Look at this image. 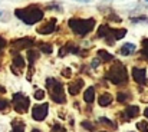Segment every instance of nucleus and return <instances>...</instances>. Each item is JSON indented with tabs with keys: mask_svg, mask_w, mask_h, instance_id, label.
Segmentation results:
<instances>
[{
	"mask_svg": "<svg viewBox=\"0 0 148 132\" xmlns=\"http://www.w3.org/2000/svg\"><path fill=\"white\" fill-rule=\"evenodd\" d=\"M14 16L17 19H20L25 25L30 26V25H35L43 19V10L38 4H30V6H26L22 9H16Z\"/></svg>",
	"mask_w": 148,
	"mask_h": 132,
	"instance_id": "obj_1",
	"label": "nucleus"
},
{
	"mask_svg": "<svg viewBox=\"0 0 148 132\" xmlns=\"http://www.w3.org/2000/svg\"><path fill=\"white\" fill-rule=\"evenodd\" d=\"M68 25H69L71 30H72L76 36L84 38V36H86L88 33H91V32L94 30V27H95L97 22H95V19H92V17H89V19L72 17V19H69Z\"/></svg>",
	"mask_w": 148,
	"mask_h": 132,
	"instance_id": "obj_2",
	"label": "nucleus"
},
{
	"mask_svg": "<svg viewBox=\"0 0 148 132\" xmlns=\"http://www.w3.org/2000/svg\"><path fill=\"white\" fill-rule=\"evenodd\" d=\"M105 79L112 82L114 85H127L128 83V73L127 68L121 62H114V65L108 69Z\"/></svg>",
	"mask_w": 148,
	"mask_h": 132,
	"instance_id": "obj_3",
	"label": "nucleus"
},
{
	"mask_svg": "<svg viewBox=\"0 0 148 132\" xmlns=\"http://www.w3.org/2000/svg\"><path fill=\"white\" fill-rule=\"evenodd\" d=\"M46 86L49 89L50 98L53 102L56 103H65L66 102V96H65V89L62 82H59L55 78H48L46 79Z\"/></svg>",
	"mask_w": 148,
	"mask_h": 132,
	"instance_id": "obj_4",
	"label": "nucleus"
},
{
	"mask_svg": "<svg viewBox=\"0 0 148 132\" xmlns=\"http://www.w3.org/2000/svg\"><path fill=\"white\" fill-rule=\"evenodd\" d=\"M12 102H13L14 111L19 112V114L26 112L29 109V106H30V99L27 96H25L23 93H14L13 98H12Z\"/></svg>",
	"mask_w": 148,
	"mask_h": 132,
	"instance_id": "obj_5",
	"label": "nucleus"
},
{
	"mask_svg": "<svg viewBox=\"0 0 148 132\" xmlns=\"http://www.w3.org/2000/svg\"><path fill=\"white\" fill-rule=\"evenodd\" d=\"M35 43L33 39L30 38H20V39H16L12 42V53H16L17 50H22V49H27V47H32Z\"/></svg>",
	"mask_w": 148,
	"mask_h": 132,
	"instance_id": "obj_6",
	"label": "nucleus"
},
{
	"mask_svg": "<svg viewBox=\"0 0 148 132\" xmlns=\"http://www.w3.org/2000/svg\"><path fill=\"white\" fill-rule=\"evenodd\" d=\"M127 35V29H115V27H109V32H108V36L105 38L106 43L108 44H114L115 40H119L122 38H125Z\"/></svg>",
	"mask_w": 148,
	"mask_h": 132,
	"instance_id": "obj_7",
	"label": "nucleus"
},
{
	"mask_svg": "<svg viewBox=\"0 0 148 132\" xmlns=\"http://www.w3.org/2000/svg\"><path fill=\"white\" fill-rule=\"evenodd\" d=\"M48 111H49V105L48 103H40V105H35L32 109V116L35 121H43L48 116Z\"/></svg>",
	"mask_w": 148,
	"mask_h": 132,
	"instance_id": "obj_8",
	"label": "nucleus"
},
{
	"mask_svg": "<svg viewBox=\"0 0 148 132\" xmlns=\"http://www.w3.org/2000/svg\"><path fill=\"white\" fill-rule=\"evenodd\" d=\"M132 78L138 85H147V69L145 68H132Z\"/></svg>",
	"mask_w": 148,
	"mask_h": 132,
	"instance_id": "obj_9",
	"label": "nucleus"
},
{
	"mask_svg": "<svg viewBox=\"0 0 148 132\" xmlns=\"http://www.w3.org/2000/svg\"><path fill=\"white\" fill-rule=\"evenodd\" d=\"M56 29V19H50L46 25H42L36 29V32L39 35H49V33H53V30Z\"/></svg>",
	"mask_w": 148,
	"mask_h": 132,
	"instance_id": "obj_10",
	"label": "nucleus"
},
{
	"mask_svg": "<svg viewBox=\"0 0 148 132\" xmlns=\"http://www.w3.org/2000/svg\"><path fill=\"white\" fill-rule=\"evenodd\" d=\"M84 85H85L84 79L78 78L76 81H73V82H71V83L68 85V92H69L71 95H78V93H79V92L82 90Z\"/></svg>",
	"mask_w": 148,
	"mask_h": 132,
	"instance_id": "obj_11",
	"label": "nucleus"
},
{
	"mask_svg": "<svg viewBox=\"0 0 148 132\" xmlns=\"http://www.w3.org/2000/svg\"><path fill=\"white\" fill-rule=\"evenodd\" d=\"M78 52H79V47H78V46H75L73 43H68V44H65L63 47H60L59 56L62 57V56H65V55H68V53H78Z\"/></svg>",
	"mask_w": 148,
	"mask_h": 132,
	"instance_id": "obj_12",
	"label": "nucleus"
},
{
	"mask_svg": "<svg viewBox=\"0 0 148 132\" xmlns=\"http://www.w3.org/2000/svg\"><path fill=\"white\" fill-rule=\"evenodd\" d=\"M84 101L86 103H89V105L95 101V88L94 86H89V88L85 89V92H84Z\"/></svg>",
	"mask_w": 148,
	"mask_h": 132,
	"instance_id": "obj_13",
	"label": "nucleus"
},
{
	"mask_svg": "<svg viewBox=\"0 0 148 132\" xmlns=\"http://www.w3.org/2000/svg\"><path fill=\"white\" fill-rule=\"evenodd\" d=\"M97 55H98L99 57V62H112L114 59H115V56L114 55H111L109 52H106L105 49H101L97 52Z\"/></svg>",
	"mask_w": 148,
	"mask_h": 132,
	"instance_id": "obj_14",
	"label": "nucleus"
},
{
	"mask_svg": "<svg viewBox=\"0 0 148 132\" xmlns=\"http://www.w3.org/2000/svg\"><path fill=\"white\" fill-rule=\"evenodd\" d=\"M23 69L25 68V59L20 56V55H17V53H13V65H12V69Z\"/></svg>",
	"mask_w": 148,
	"mask_h": 132,
	"instance_id": "obj_15",
	"label": "nucleus"
},
{
	"mask_svg": "<svg viewBox=\"0 0 148 132\" xmlns=\"http://www.w3.org/2000/svg\"><path fill=\"white\" fill-rule=\"evenodd\" d=\"M135 44L134 43H124L121 46V49H119V53L122 55V56H128V55H131V53H134L135 52Z\"/></svg>",
	"mask_w": 148,
	"mask_h": 132,
	"instance_id": "obj_16",
	"label": "nucleus"
},
{
	"mask_svg": "<svg viewBox=\"0 0 148 132\" xmlns=\"http://www.w3.org/2000/svg\"><path fill=\"white\" fill-rule=\"evenodd\" d=\"M98 102H99V105H101V106H108V105H111V102H112V95H111V93H108V92H105V93L99 95Z\"/></svg>",
	"mask_w": 148,
	"mask_h": 132,
	"instance_id": "obj_17",
	"label": "nucleus"
},
{
	"mask_svg": "<svg viewBox=\"0 0 148 132\" xmlns=\"http://www.w3.org/2000/svg\"><path fill=\"white\" fill-rule=\"evenodd\" d=\"M38 57H39V53H38L35 49H30V50L27 52V59H29V70L33 68V65H35V62L38 60Z\"/></svg>",
	"mask_w": 148,
	"mask_h": 132,
	"instance_id": "obj_18",
	"label": "nucleus"
},
{
	"mask_svg": "<svg viewBox=\"0 0 148 132\" xmlns=\"http://www.w3.org/2000/svg\"><path fill=\"white\" fill-rule=\"evenodd\" d=\"M138 112H140V108L135 105H131V106H128L127 109H125V112H124V116H127V118H135L137 115H138Z\"/></svg>",
	"mask_w": 148,
	"mask_h": 132,
	"instance_id": "obj_19",
	"label": "nucleus"
},
{
	"mask_svg": "<svg viewBox=\"0 0 148 132\" xmlns=\"http://www.w3.org/2000/svg\"><path fill=\"white\" fill-rule=\"evenodd\" d=\"M130 98H131V93H130V92H118L116 101H118L119 103H124V102H127Z\"/></svg>",
	"mask_w": 148,
	"mask_h": 132,
	"instance_id": "obj_20",
	"label": "nucleus"
},
{
	"mask_svg": "<svg viewBox=\"0 0 148 132\" xmlns=\"http://www.w3.org/2000/svg\"><path fill=\"white\" fill-rule=\"evenodd\" d=\"M39 50L43 52V53H46V55H49V53L53 52V47H52V44H49V43H40L39 44Z\"/></svg>",
	"mask_w": 148,
	"mask_h": 132,
	"instance_id": "obj_21",
	"label": "nucleus"
},
{
	"mask_svg": "<svg viewBox=\"0 0 148 132\" xmlns=\"http://www.w3.org/2000/svg\"><path fill=\"white\" fill-rule=\"evenodd\" d=\"M141 55H143V57L148 59V39H144V40H143V50H141Z\"/></svg>",
	"mask_w": 148,
	"mask_h": 132,
	"instance_id": "obj_22",
	"label": "nucleus"
},
{
	"mask_svg": "<svg viewBox=\"0 0 148 132\" xmlns=\"http://www.w3.org/2000/svg\"><path fill=\"white\" fill-rule=\"evenodd\" d=\"M33 98H35V99H38V101H42V99L45 98V90H43V89H38V90L35 92Z\"/></svg>",
	"mask_w": 148,
	"mask_h": 132,
	"instance_id": "obj_23",
	"label": "nucleus"
},
{
	"mask_svg": "<svg viewBox=\"0 0 148 132\" xmlns=\"http://www.w3.org/2000/svg\"><path fill=\"white\" fill-rule=\"evenodd\" d=\"M7 106H9V101L4 99V98H0V111L7 109Z\"/></svg>",
	"mask_w": 148,
	"mask_h": 132,
	"instance_id": "obj_24",
	"label": "nucleus"
},
{
	"mask_svg": "<svg viewBox=\"0 0 148 132\" xmlns=\"http://www.w3.org/2000/svg\"><path fill=\"white\" fill-rule=\"evenodd\" d=\"M137 127H138V128H140L143 132H148V125H147V122H145V121L138 122V124H137Z\"/></svg>",
	"mask_w": 148,
	"mask_h": 132,
	"instance_id": "obj_25",
	"label": "nucleus"
},
{
	"mask_svg": "<svg viewBox=\"0 0 148 132\" xmlns=\"http://www.w3.org/2000/svg\"><path fill=\"white\" fill-rule=\"evenodd\" d=\"M62 76H65V78H71V76H72V70H71V68H65V69L62 70Z\"/></svg>",
	"mask_w": 148,
	"mask_h": 132,
	"instance_id": "obj_26",
	"label": "nucleus"
},
{
	"mask_svg": "<svg viewBox=\"0 0 148 132\" xmlns=\"http://www.w3.org/2000/svg\"><path fill=\"white\" fill-rule=\"evenodd\" d=\"M6 44H7V42H6V39L0 36V55L3 53V50H4V47H6Z\"/></svg>",
	"mask_w": 148,
	"mask_h": 132,
	"instance_id": "obj_27",
	"label": "nucleus"
},
{
	"mask_svg": "<svg viewBox=\"0 0 148 132\" xmlns=\"http://www.w3.org/2000/svg\"><path fill=\"white\" fill-rule=\"evenodd\" d=\"M12 132H25V129H23V125L14 127V128H13V131H12Z\"/></svg>",
	"mask_w": 148,
	"mask_h": 132,
	"instance_id": "obj_28",
	"label": "nucleus"
},
{
	"mask_svg": "<svg viewBox=\"0 0 148 132\" xmlns=\"http://www.w3.org/2000/svg\"><path fill=\"white\" fill-rule=\"evenodd\" d=\"M99 63H101V62H99V59H94V62H92V68H97Z\"/></svg>",
	"mask_w": 148,
	"mask_h": 132,
	"instance_id": "obj_29",
	"label": "nucleus"
},
{
	"mask_svg": "<svg viewBox=\"0 0 148 132\" xmlns=\"http://www.w3.org/2000/svg\"><path fill=\"white\" fill-rule=\"evenodd\" d=\"M144 115H145V118L148 119V108H145V111H144Z\"/></svg>",
	"mask_w": 148,
	"mask_h": 132,
	"instance_id": "obj_30",
	"label": "nucleus"
},
{
	"mask_svg": "<svg viewBox=\"0 0 148 132\" xmlns=\"http://www.w3.org/2000/svg\"><path fill=\"white\" fill-rule=\"evenodd\" d=\"M32 132H40V131H39V129H33Z\"/></svg>",
	"mask_w": 148,
	"mask_h": 132,
	"instance_id": "obj_31",
	"label": "nucleus"
}]
</instances>
